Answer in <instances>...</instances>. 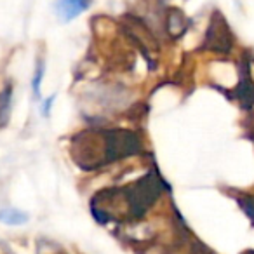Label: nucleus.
I'll return each instance as SVG.
<instances>
[{
  "label": "nucleus",
  "instance_id": "nucleus-11",
  "mask_svg": "<svg viewBox=\"0 0 254 254\" xmlns=\"http://www.w3.org/2000/svg\"><path fill=\"white\" fill-rule=\"evenodd\" d=\"M162 2H164V0H162Z\"/></svg>",
  "mask_w": 254,
  "mask_h": 254
},
{
  "label": "nucleus",
  "instance_id": "nucleus-10",
  "mask_svg": "<svg viewBox=\"0 0 254 254\" xmlns=\"http://www.w3.org/2000/svg\"><path fill=\"white\" fill-rule=\"evenodd\" d=\"M244 254H254V251H246Z\"/></svg>",
  "mask_w": 254,
  "mask_h": 254
},
{
  "label": "nucleus",
  "instance_id": "nucleus-1",
  "mask_svg": "<svg viewBox=\"0 0 254 254\" xmlns=\"http://www.w3.org/2000/svg\"><path fill=\"white\" fill-rule=\"evenodd\" d=\"M233 37L230 32V26L226 23V19L223 18V14L219 11H214L209 21L207 32H205V40L204 47L214 53H228L232 49Z\"/></svg>",
  "mask_w": 254,
  "mask_h": 254
},
{
  "label": "nucleus",
  "instance_id": "nucleus-5",
  "mask_svg": "<svg viewBox=\"0 0 254 254\" xmlns=\"http://www.w3.org/2000/svg\"><path fill=\"white\" fill-rule=\"evenodd\" d=\"M12 108V85L7 84L0 91V127H5Z\"/></svg>",
  "mask_w": 254,
  "mask_h": 254
},
{
  "label": "nucleus",
  "instance_id": "nucleus-7",
  "mask_svg": "<svg viewBox=\"0 0 254 254\" xmlns=\"http://www.w3.org/2000/svg\"><path fill=\"white\" fill-rule=\"evenodd\" d=\"M239 204H240V207L244 209V212L247 214V218L254 223V197H247V195H244V197L239 198Z\"/></svg>",
  "mask_w": 254,
  "mask_h": 254
},
{
  "label": "nucleus",
  "instance_id": "nucleus-6",
  "mask_svg": "<svg viewBox=\"0 0 254 254\" xmlns=\"http://www.w3.org/2000/svg\"><path fill=\"white\" fill-rule=\"evenodd\" d=\"M28 221V214L21 209H16V207H5V209H0V223H4V225L9 226H19V225H25Z\"/></svg>",
  "mask_w": 254,
  "mask_h": 254
},
{
  "label": "nucleus",
  "instance_id": "nucleus-3",
  "mask_svg": "<svg viewBox=\"0 0 254 254\" xmlns=\"http://www.w3.org/2000/svg\"><path fill=\"white\" fill-rule=\"evenodd\" d=\"M91 5V0H58L56 14L63 23H68L77 18L80 12L87 11Z\"/></svg>",
  "mask_w": 254,
  "mask_h": 254
},
{
  "label": "nucleus",
  "instance_id": "nucleus-4",
  "mask_svg": "<svg viewBox=\"0 0 254 254\" xmlns=\"http://www.w3.org/2000/svg\"><path fill=\"white\" fill-rule=\"evenodd\" d=\"M188 28V18L178 7H169L166 12V30L171 39H180Z\"/></svg>",
  "mask_w": 254,
  "mask_h": 254
},
{
  "label": "nucleus",
  "instance_id": "nucleus-9",
  "mask_svg": "<svg viewBox=\"0 0 254 254\" xmlns=\"http://www.w3.org/2000/svg\"><path fill=\"white\" fill-rule=\"evenodd\" d=\"M53 101H54V96H51V98H47L46 101H44V106H42V113L44 115H49V108H51V105H53Z\"/></svg>",
  "mask_w": 254,
  "mask_h": 254
},
{
  "label": "nucleus",
  "instance_id": "nucleus-2",
  "mask_svg": "<svg viewBox=\"0 0 254 254\" xmlns=\"http://www.w3.org/2000/svg\"><path fill=\"white\" fill-rule=\"evenodd\" d=\"M124 32L127 33L129 39H132L139 46V49L143 53H148L152 49H157V40L153 37V33L150 32V28L141 21L139 18L134 16H126L124 18Z\"/></svg>",
  "mask_w": 254,
  "mask_h": 254
},
{
  "label": "nucleus",
  "instance_id": "nucleus-8",
  "mask_svg": "<svg viewBox=\"0 0 254 254\" xmlns=\"http://www.w3.org/2000/svg\"><path fill=\"white\" fill-rule=\"evenodd\" d=\"M42 77H44V63L40 61L39 64H37V70H35V75H33V94H35V98H39L40 96V82H42Z\"/></svg>",
  "mask_w": 254,
  "mask_h": 254
}]
</instances>
